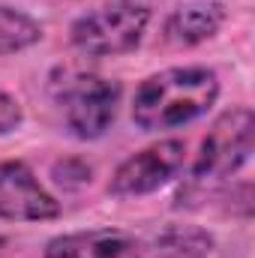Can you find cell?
<instances>
[{"instance_id": "5b68a950", "label": "cell", "mask_w": 255, "mask_h": 258, "mask_svg": "<svg viewBox=\"0 0 255 258\" xmlns=\"http://www.w3.org/2000/svg\"><path fill=\"white\" fill-rule=\"evenodd\" d=\"M186 159V144L180 138H165L156 141L138 153L123 159L111 180H108V195L114 198H135V195H150L171 183Z\"/></svg>"}, {"instance_id": "3957f363", "label": "cell", "mask_w": 255, "mask_h": 258, "mask_svg": "<svg viewBox=\"0 0 255 258\" xmlns=\"http://www.w3.org/2000/svg\"><path fill=\"white\" fill-rule=\"evenodd\" d=\"M51 96L63 111L69 135L78 141H96L111 129L117 117L120 84L102 75L63 72L60 78L51 81Z\"/></svg>"}, {"instance_id": "6da1fadb", "label": "cell", "mask_w": 255, "mask_h": 258, "mask_svg": "<svg viewBox=\"0 0 255 258\" xmlns=\"http://www.w3.org/2000/svg\"><path fill=\"white\" fill-rule=\"evenodd\" d=\"M219 99V75L210 66H171L147 75L132 99V120L144 132H165L204 117Z\"/></svg>"}, {"instance_id": "30bf717a", "label": "cell", "mask_w": 255, "mask_h": 258, "mask_svg": "<svg viewBox=\"0 0 255 258\" xmlns=\"http://www.w3.org/2000/svg\"><path fill=\"white\" fill-rule=\"evenodd\" d=\"M159 258H207L213 252V234L198 225H168L156 237Z\"/></svg>"}, {"instance_id": "ba28073f", "label": "cell", "mask_w": 255, "mask_h": 258, "mask_svg": "<svg viewBox=\"0 0 255 258\" xmlns=\"http://www.w3.org/2000/svg\"><path fill=\"white\" fill-rule=\"evenodd\" d=\"M225 24V6L210 0V3H183L171 9L162 21V39L171 48H192L219 33Z\"/></svg>"}, {"instance_id": "9c48e42d", "label": "cell", "mask_w": 255, "mask_h": 258, "mask_svg": "<svg viewBox=\"0 0 255 258\" xmlns=\"http://www.w3.org/2000/svg\"><path fill=\"white\" fill-rule=\"evenodd\" d=\"M45 36L42 24L15 6H0V57L33 48Z\"/></svg>"}, {"instance_id": "277c9868", "label": "cell", "mask_w": 255, "mask_h": 258, "mask_svg": "<svg viewBox=\"0 0 255 258\" xmlns=\"http://www.w3.org/2000/svg\"><path fill=\"white\" fill-rule=\"evenodd\" d=\"M252 135H255V114L252 108L237 105L222 111L207 135L201 138L198 156L192 162V180H222L231 177L237 168H243L252 156Z\"/></svg>"}, {"instance_id": "8fae6325", "label": "cell", "mask_w": 255, "mask_h": 258, "mask_svg": "<svg viewBox=\"0 0 255 258\" xmlns=\"http://www.w3.org/2000/svg\"><path fill=\"white\" fill-rule=\"evenodd\" d=\"M21 120H24V111H21L18 99L9 96L6 90H0V135L15 132V129L21 126Z\"/></svg>"}, {"instance_id": "8992f818", "label": "cell", "mask_w": 255, "mask_h": 258, "mask_svg": "<svg viewBox=\"0 0 255 258\" xmlns=\"http://www.w3.org/2000/svg\"><path fill=\"white\" fill-rule=\"evenodd\" d=\"M60 216V201L48 192L33 168L21 159L0 162V219L48 222Z\"/></svg>"}, {"instance_id": "52a82bcc", "label": "cell", "mask_w": 255, "mask_h": 258, "mask_svg": "<svg viewBox=\"0 0 255 258\" xmlns=\"http://www.w3.org/2000/svg\"><path fill=\"white\" fill-rule=\"evenodd\" d=\"M42 258H144V243L120 228H87L51 237Z\"/></svg>"}, {"instance_id": "7a4b0ae2", "label": "cell", "mask_w": 255, "mask_h": 258, "mask_svg": "<svg viewBox=\"0 0 255 258\" xmlns=\"http://www.w3.org/2000/svg\"><path fill=\"white\" fill-rule=\"evenodd\" d=\"M150 24L147 0H111L72 21L69 42L90 57L129 54L141 45Z\"/></svg>"}]
</instances>
